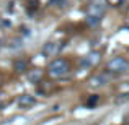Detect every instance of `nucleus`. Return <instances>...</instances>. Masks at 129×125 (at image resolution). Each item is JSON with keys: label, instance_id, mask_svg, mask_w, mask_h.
I'll list each match as a JSON object with an SVG mask.
<instances>
[{"label": "nucleus", "instance_id": "4468645a", "mask_svg": "<svg viewBox=\"0 0 129 125\" xmlns=\"http://www.w3.org/2000/svg\"><path fill=\"white\" fill-rule=\"evenodd\" d=\"M0 84H2V76H0Z\"/></svg>", "mask_w": 129, "mask_h": 125}, {"label": "nucleus", "instance_id": "0eeeda50", "mask_svg": "<svg viewBox=\"0 0 129 125\" xmlns=\"http://www.w3.org/2000/svg\"><path fill=\"white\" fill-rule=\"evenodd\" d=\"M108 80H110V76L105 75V73H101V75L93 76V78L90 80V84H91V86H95V88H98V86H103V84L106 83Z\"/></svg>", "mask_w": 129, "mask_h": 125}, {"label": "nucleus", "instance_id": "f257e3e1", "mask_svg": "<svg viewBox=\"0 0 129 125\" xmlns=\"http://www.w3.org/2000/svg\"><path fill=\"white\" fill-rule=\"evenodd\" d=\"M47 70H49L51 76H54V78H62V76H66L67 73H69V63L64 59H56L49 63Z\"/></svg>", "mask_w": 129, "mask_h": 125}, {"label": "nucleus", "instance_id": "f8f14e48", "mask_svg": "<svg viewBox=\"0 0 129 125\" xmlns=\"http://www.w3.org/2000/svg\"><path fill=\"white\" fill-rule=\"evenodd\" d=\"M98 101V97L96 96H93V97H90V99H88V106H91V104H95Z\"/></svg>", "mask_w": 129, "mask_h": 125}, {"label": "nucleus", "instance_id": "20e7f679", "mask_svg": "<svg viewBox=\"0 0 129 125\" xmlns=\"http://www.w3.org/2000/svg\"><path fill=\"white\" fill-rule=\"evenodd\" d=\"M59 49H60V46L57 42H46L44 44V47H43V54L46 57H54V55H57V52H59Z\"/></svg>", "mask_w": 129, "mask_h": 125}, {"label": "nucleus", "instance_id": "39448f33", "mask_svg": "<svg viewBox=\"0 0 129 125\" xmlns=\"http://www.w3.org/2000/svg\"><path fill=\"white\" fill-rule=\"evenodd\" d=\"M100 54L98 52H90V54H87L85 57H83V60H82V65L83 67H95L98 62H100Z\"/></svg>", "mask_w": 129, "mask_h": 125}, {"label": "nucleus", "instance_id": "7ed1b4c3", "mask_svg": "<svg viewBox=\"0 0 129 125\" xmlns=\"http://www.w3.org/2000/svg\"><path fill=\"white\" fill-rule=\"evenodd\" d=\"M106 0H91L90 7H88V15L95 16V18H103L105 12H106Z\"/></svg>", "mask_w": 129, "mask_h": 125}, {"label": "nucleus", "instance_id": "ddd939ff", "mask_svg": "<svg viewBox=\"0 0 129 125\" xmlns=\"http://www.w3.org/2000/svg\"><path fill=\"white\" fill-rule=\"evenodd\" d=\"M2 23H3V20H2V16H0V25H2Z\"/></svg>", "mask_w": 129, "mask_h": 125}, {"label": "nucleus", "instance_id": "423d86ee", "mask_svg": "<svg viewBox=\"0 0 129 125\" xmlns=\"http://www.w3.org/2000/svg\"><path fill=\"white\" fill-rule=\"evenodd\" d=\"M35 102H36V99L31 94H21V96L18 97V106L21 107V109H28V107L35 106Z\"/></svg>", "mask_w": 129, "mask_h": 125}, {"label": "nucleus", "instance_id": "f03ea898", "mask_svg": "<svg viewBox=\"0 0 129 125\" xmlns=\"http://www.w3.org/2000/svg\"><path fill=\"white\" fill-rule=\"evenodd\" d=\"M108 72L111 73H126L129 72V62L124 57H114L108 62Z\"/></svg>", "mask_w": 129, "mask_h": 125}, {"label": "nucleus", "instance_id": "6e6552de", "mask_svg": "<svg viewBox=\"0 0 129 125\" xmlns=\"http://www.w3.org/2000/svg\"><path fill=\"white\" fill-rule=\"evenodd\" d=\"M41 76H43L41 70H31V72L28 73V80L31 83H39L41 81Z\"/></svg>", "mask_w": 129, "mask_h": 125}, {"label": "nucleus", "instance_id": "1a4fd4ad", "mask_svg": "<svg viewBox=\"0 0 129 125\" xmlns=\"http://www.w3.org/2000/svg\"><path fill=\"white\" fill-rule=\"evenodd\" d=\"M26 60H15V70L16 72H25L26 70Z\"/></svg>", "mask_w": 129, "mask_h": 125}, {"label": "nucleus", "instance_id": "2eb2a0df", "mask_svg": "<svg viewBox=\"0 0 129 125\" xmlns=\"http://www.w3.org/2000/svg\"><path fill=\"white\" fill-rule=\"evenodd\" d=\"M127 122H129V117H127Z\"/></svg>", "mask_w": 129, "mask_h": 125}, {"label": "nucleus", "instance_id": "9d476101", "mask_svg": "<svg viewBox=\"0 0 129 125\" xmlns=\"http://www.w3.org/2000/svg\"><path fill=\"white\" fill-rule=\"evenodd\" d=\"M100 21H101L100 18H95V16L87 15V23H88L90 26H98V25H100Z\"/></svg>", "mask_w": 129, "mask_h": 125}, {"label": "nucleus", "instance_id": "9b49d317", "mask_svg": "<svg viewBox=\"0 0 129 125\" xmlns=\"http://www.w3.org/2000/svg\"><path fill=\"white\" fill-rule=\"evenodd\" d=\"M127 99H129V94H123V97H118L116 102H118V104H123L124 101H127Z\"/></svg>", "mask_w": 129, "mask_h": 125}]
</instances>
